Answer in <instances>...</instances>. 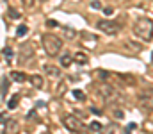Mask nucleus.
<instances>
[{
  "mask_svg": "<svg viewBox=\"0 0 153 134\" xmlns=\"http://www.w3.org/2000/svg\"><path fill=\"white\" fill-rule=\"evenodd\" d=\"M134 34L137 38H141L143 41L150 43L153 40V20H150V18H139L134 23Z\"/></svg>",
  "mask_w": 153,
  "mask_h": 134,
  "instance_id": "obj_1",
  "label": "nucleus"
},
{
  "mask_svg": "<svg viewBox=\"0 0 153 134\" xmlns=\"http://www.w3.org/2000/svg\"><path fill=\"white\" fill-rule=\"evenodd\" d=\"M43 48L50 57H55L62 48V41H61V38H57L53 34H45L43 36Z\"/></svg>",
  "mask_w": 153,
  "mask_h": 134,
  "instance_id": "obj_2",
  "label": "nucleus"
},
{
  "mask_svg": "<svg viewBox=\"0 0 153 134\" xmlns=\"http://www.w3.org/2000/svg\"><path fill=\"white\" fill-rule=\"evenodd\" d=\"M98 91H100V95L103 97V100L107 102V104H112L116 102L117 98H119V93H117V89L114 86H111L109 82H103V84H100L98 86Z\"/></svg>",
  "mask_w": 153,
  "mask_h": 134,
  "instance_id": "obj_3",
  "label": "nucleus"
},
{
  "mask_svg": "<svg viewBox=\"0 0 153 134\" xmlns=\"http://www.w3.org/2000/svg\"><path fill=\"white\" fill-rule=\"evenodd\" d=\"M96 27H98V31H102V32H105L109 36H116L119 32V29H121V23L114 22V20H100L96 23Z\"/></svg>",
  "mask_w": 153,
  "mask_h": 134,
  "instance_id": "obj_4",
  "label": "nucleus"
},
{
  "mask_svg": "<svg viewBox=\"0 0 153 134\" xmlns=\"http://www.w3.org/2000/svg\"><path fill=\"white\" fill-rule=\"evenodd\" d=\"M64 127L68 129V131H71V133H82L84 131V124L76 118V116H73V115H68V116H64Z\"/></svg>",
  "mask_w": 153,
  "mask_h": 134,
  "instance_id": "obj_5",
  "label": "nucleus"
},
{
  "mask_svg": "<svg viewBox=\"0 0 153 134\" xmlns=\"http://www.w3.org/2000/svg\"><path fill=\"white\" fill-rule=\"evenodd\" d=\"M139 106H141L144 111H153V89L141 93V97H139Z\"/></svg>",
  "mask_w": 153,
  "mask_h": 134,
  "instance_id": "obj_6",
  "label": "nucleus"
},
{
  "mask_svg": "<svg viewBox=\"0 0 153 134\" xmlns=\"http://www.w3.org/2000/svg\"><path fill=\"white\" fill-rule=\"evenodd\" d=\"M18 131H20L18 122L16 120H7V124H5V134H18Z\"/></svg>",
  "mask_w": 153,
  "mask_h": 134,
  "instance_id": "obj_7",
  "label": "nucleus"
},
{
  "mask_svg": "<svg viewBox=\"0 0 153 134\" xmlns=\"http://www.w3.org/2000/svg\"><path fill=\"white\" fill-rule=\"evenodd\" d=\"M43 68H45V73H46V75H50V77H59V75H61V70H59L57 66L46 64V66H43Z\"/></svg>",
  "mask_w": 153,
  "mask_h": 134,
  "instance_id": "obj_8",
  "label": "nucleus"
},
{
  "mask_svg": "<svg viewBox=\"0 0 153 134\" xmlns=\"http://www.w3.org/2000/svg\"><path fill=\"white\" fill-rule=\"evenodd\" d=\"M30 84H32L34 88L41 89L43 86H45V82H43V77H41V75H32V77H30Z\"/></svg>",
  "mask_w": 153,
  "mask_h": 134,
  "instance_id": "obj_9",
  "label": "nucleus"
},
{
  "mask_svg": "<svg viewBox=\"0 0 153 134\" xmlns=\"http://www.w3.org/2000/svg\"><path fill=\"white\" fill-rule=\"evenodd\" d=\"M11 79H13V81H16V82H23V81L27 79V75H25L23 72L14 70V72H11Z\"/></svg>",
  "mask_w": 153,
  "mask_h": 134,
  "instance_id": "obj_10",
  "label": "nucleus"
},
{
  "mask_svg": "<svg viewBox=\"0 0 153 134\" xmlns=\"http://www.w3.org/2000/svg\"><path fill=\"white\" fill-rule=\"evenodd\" d=\"M73 59H75V63H78V64H85L87 63V55L84 52H76L75 55H73Z\"/></svg>",
  "mask_w": 153,
  "mask_h": 134,
  "instance_id": "obj_11",
  "label": "nucleus"
},
{
  "mask_svg": "<svg viewBox=\"0 0 153 134\" xmlns=\"http://www.w3.org/2000/svg\"><path fill=\"white\" fill-rule=\"evenodd\" d=\"M71 55L70 54H62V57H61V66H64V68H68L70 64H71Z\"/></svg>",
  "mask_w": 153,
  "mask_h": 134,
  "instance_id": "obj_12",
  "label": "nucleus"
},
{
  "mask_svg": "<svg viewBox=\"0 0 153 134\" xmlns=\"http://www.w3.org/2000/svg\"><path fill=\"white\" fill-rule=\"evenodd\" d=\"M18 102H20V95H13V97H11V100L7 102V107H9V109H16Z\"/></svg>",
  "mask_w": 153,
  "mask_h": 134,
  "instance_id": "obj_13",
  "label": "nucleus"
},
{
  "mask_svg": "<svg viewBox=\"0 0 153 134\" xmlns=\"http://www.w3.org/2000/svg\"><path fill=\"white\" fill-rule=\"evenodd\" d=\"M73 97H75V100H80V102L85 100V95H84V91H80V89H75V91H73Z\"/></svg>",
  "mask_w": 153,
  "mask_h": 134,
  "instance_id": "obj_14",
  "label": "nucleus"
},
{
  "mask_svg": "<svg viewBox=\"0 0 153 134\" xmlns=\"http://www.w3.org/2000/svg\"><path fill=\"white\" fill-rule=\"evenodd\" d=\"M89 129H91V131H96V133H98V131H102V124H100V122H91Z\"/></svg>",
  "mask_w": 153,
  "mask_h": 134,
  "instance_id": "obj_15",
  "label": "nucleus"
},
{
  "mask_svg": "<svg viewBox=\"0 0 153 134\" xmlns=\"http://www.w3.org/2000/svg\"><path fill=\"white\" fill-rule=\"evenodd\" d=\"M27 31H29V29H27L25 25H20V27H18V31H16V34H18V36H25V34H27Z\"/></svg>",
  "mask_w": 153,
  "mask_h": 134,
  "instance_id": "obj_16",
  "label": "nucleus"
},
{
  "mask_svg": "<svg viewBox=\"0 0 153 134\" xmlns=\"http://www.w3.org/2000/svg\"><path fill=\"white\" fill-rule=\"evenodd\" d=\"M64 34H66L68 40H73L75 38V31H71V29H64Z\"/></svg>",
  "mask_w": 153,
  "mask_h": 134,
  "instance_id": "obj_17",
  "label": "nucleus"
},
{
  "mask_svg": "<svg viewBox=\"0 0 153 134\" xmlns=\"http://www.w3.org/2000/svg\"><path fill=\"white\" fill-rule=\"evenodd\" d=\"M114 131H116V125H114V124H111V125L103 131V134H114Z\"/></svg>",
  "mask_w": 153,
  "mask_h": 134,
  "instance_id": "obj_18",
  "label": "nucleus"
},
{
  "mask_svg": "<svg viewBox=\"0 0 153 134\" xmlns=\"http://www.w3.org/2000/svg\"><path fill=\"white\" fill-rule=\"evenodd\" d=\"M34 2H36V0H22V4H23L25 7H32V5H34Z\"/></svg>",
  "mask_w": 153,
  "mask_h": 134,
  "instance_id": "obj_19",
  "label": "nucleus"
},
{
  "mask_svg": "<svg viewBox=\"0 0 153 134\" xmlns=\"http://www.w3.org/2000/svg\"><path fill=\"white\" fill-rule=\"evenodd\" d=\"M91 7H94V9H102V4H100L98 0H93V2H91Z\"/></svg>",
  "mask_w": 153,
  "mask_h": 134,
  "instance_id": "obj_20",
  "label": "nucleus"
},
{
  "mask_svg": "<svg viewBox=\"0 0 153 134\" xmlns=\"http://www.w3.org/2000/svg\"><path fill=\"white\" fill-rule=\"evenodd\" d=\"M46 27H57V22L55 20H46Z\"/></svg>",
  "mask_w": 153,
  "mask_h": 134,
  "instance_id": "obj_21",
  "label": "nucleus"
},
{
  "mask_svg": "<svg viewBox=\"0 0 153 134\" xmlns=\"http://www.w3.org/2000/svg\"><path fill=\"white\" fill-rule=\"evenodd\" d=\"M126 45H128L130 48H134V50H141V46H139V45H137V43H132V41H128V43H126Z\"/></svg>",
  "mask_w": 153,
  "mask_h": 134,
  "instance_id": "obj_22",
  "label": "nucleus"
},
{
  "mask_svg": "<svg viewBox=\"0 0 153 134\" xmlns=\"http://www.w3.org/2000/svg\"><path fill=\"white\" fill-rule=\"evenodd\" d=\"M7 122V115L5 113H0V124H5Z\"/></svg>",
  "mask_w": 153,
  "mask_h": 134,
  "instance_id": "obj_23",
  "label": "nucleus"
},
{
  "mask_svg": "<svg viewBox=\"0 0 153 134\" xmlns=\"http://www.w3.org/2000/svg\"><path fill=\"white\" fill-rule=\"evenodd\" d=\"M9 16H11V18H18V13H16L14 9H9Z\"/></svg>",
  "mask_w": 153,
  "mask_h": 134,
  "instance_id": "obj_24",
  "label": "nucleus"
},
{
  "mask_svg": "<svg viewBox=\"0 0 153 134\" xmlns=\"http://www.w3.org/2000/svg\"><path fill=\"white\" fill-rule=\"evenodd\" d=\"M66 91V84H61L59 86V97H61V93H64Z\"/></svg>",
  "mask_w": 153,
  "mask_h": 134,
  "instance_id": "obj_25",
  "label": "nucleus"
},
{
  "mask_svg": "<svg viewBox=\"0 0 153 134\" xmlns=\"http://www.w3.org/2000/svg\"><path fill=\"white\" fill-rule=\"evenodd\" d=\"M103 11H105V14H112V13H114V9H112V7H105Z\"/></svg>",
  "mask_w": 153,
  "mask_h": 134,
  "instance_id": "obj_26",
  "label": "nucleus"
},
{
  "mask_svg": "<svg viewBox=\"0 0 153 134\" xmlns=\"http://www.w3.org/2000/svg\"><path fill=\"white\" fill-rule=\"evenodd\" d=\"M135 129H137V124H130V125H128V129H126V131H135Z\"/></svg>",
  "mask_w": 153,
  "mask_h": 134,
  "instance_id": "obj_27",
  "label": "nucleus"
},
{
  "mask_svg": "<svg viewBox=\"0 0 153 134\" xmlns=\"http://www.w3.org/2000/svg\"><path fill=\"white\" fill-rule=\"evenodd\" d=\"M91 111H93V113H94V115H102V111H100V109H98V107H91Z\"/></svg>",
  "mask_w": 153,
  "mask_h": 134,
  "instance_id": "obj_28",
  "label": "nucleus"
},
{
  "mask_svg": "<svg viewBox=\"0 0 153 134\" xmlns=\"http://www.w3.org/2000/svg\"><path fill=\"white\" fill-rule=\"evenodd\" d=\"M114 115H116V118H119V120L123 118V111H116Z\"/></svg>",
  "mask_w": 153,
  "mask_h": 134,
  "instance_id": "obj_29",
  "label": "nucleus"
},
{
  "mask_svg": "<svg viewBox=\"0 0 153 134\" xmlns=\"http://www.w3.org/2000/svg\"><path fill=\"white\" fill-rule=\"evenodd\" d=\"M152 64H153V54H152Z\"/></svg>",
  "mask_w": 153,
  "mask_h": 134,
  "instance_id": "obj_30",
  "label": "nucleus"
},
{
  "mask_svg": "<svg viewBox=\"0 0 153 134\" xmlns=\"http://www.w3.org/2000/svg\"><path fill=\"white\" fill-rule=\"evenodd\" d=\"M125 134H130V131H126V133H125Z\"/></svg>",
  "mask_w": 153,
  "mask_h": 134,
  "instance_id": "obj_31",
  "label": "nucleus"
}]
</instances>
